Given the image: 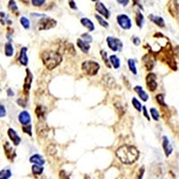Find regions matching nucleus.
I'll return each instance as SVG.
<instances>
[{
	"label": "nucleus",
	"instance_id": "b1692460",
	"mask_svg": "<svg viewBox=\"0 0 179 179\" xmlns=\"http://www.w3.org/2000/svg\"><path fill=\"white\" fill-rule=\"evenodd\" d=\"M43 170H44V168L42 167V166H39V165H33L32 167H31V171H32V173L34 174V175H41L42 174V172H43Z\"/></svg>",
	"mask_w": 179,
	"mask_h": 179
},
{
	"label": "nucleus",
	"instance_id": "f257e3e1",
	"mask_svg": "<svg viewBox=\"0 0 179 179\" xmlns=\"http://www.w3.org/2000/svg\"><path fill=\"white\" fill-rule=\"evenodd\" d=\"M116 157L118 159L124 163V164H132L139 157V151L138 150L133 147V146H129V145H124L118 148L116 151Z\"/></svg>",
	"mask_w": 179,
	"mask_h": 179
},
{
	"label": "nucleus",
	"instance_id": "aec40b11",
	"mask_svg": "<svg viewBox=\"0 0 179 179\" xmlns=\"http://www.w3.org/2000/svg\"><path fill=\"white\" fill-rule=\"evenodd\" d=\"M109 60H110V63L115 69H118L120 67V60L116 55H112L109 57Z\"/></svg>",
	"mask_w": 179,
	"mask_h": 179
},
{
	"label": "nucleus",
	"instance_id": "2f4dec72",
	"mask_svg": "<svg viewBox=\"0 0 179 179\" xmlns=\"http://www.w3.org/2000/svg\"><path fill=\"white\" fill-rule=\"evenodd\" d=\"M46 0H31V4L34 7H41L45 4Z\"/></svg>",
	"mask_w": 179,
	"mask_h": 179
},
{
	"label": "nucleus",
	"instance_id": "4c0bfd02",
	"mask_svg": "<svg viewBox=\"0 0 179 179\" xmlns=\"http://www.w3.org/2000/svg\"><path fill=\"white\" fill-rule=\"evenodd\" d=\"M69 7L73 9V10H76L77 9V7H76V4L75 2L73 1V0H69Z\"/></svg>",
	"mask_w": 179,
	"mask_h": 179
},
{
	"label": "nucleus",
	"instance_id": "37998d69",
	"mask_svg": "<svg viewBox=\"0 0 179 179\" xmlns=\"http://www.w3.org/2000/svg\"><path fill=\"white\" fill-rule=\"evenodd\" d=\"M92 1H94V2H96V1H99V0H92Z\"/></svg>",
	"mask_w": 179,
	"mask_h": 179
},
{
	"label": "nucleus",
	"instance_id": "dca6fc26",
	"mask_svg": "<svg viewBox=\"0 0 179 179\" xmlns=\"http://www.w3.org/2000/svg\"><path fill=\"white\" fill-rule=\"evenodd\" d=\"M150 20L151 22H153L156 25H158L159 27H165V21L162 17L160 16H158V15H151L149 16Z\"/></svg>",
	"mask_w": 179,
	"mask_h": 179
},
{
	"label": "nucleus",
	"instance_id": "20e7f679",
	"mask_svg": "<svg viewBox=\"0 0 179 179\" xmlns=\"http://www.w3.org/2000/svg\"><path fill=\"white\" fill-rule=\"evenodd\" d=\"M38 24H39V30H40V31H42V30H49V29H51V28L56 26L57 21L52 19V18L45 17V18H41Z\"/></svg>",
	"mask_w": 179,
	"mask_h": 179
},
{
	"label": "nucleus",
	"instance_id": "473e14b6",
	"mask_svg": "<svg viewBox=\"0 0 179 179\" xmlns=\"http://www.w3.org/2000/svg\"><path fill=\"white\" fill-rule=\"evenodd\" d=\"M23 132H25L26 133H28L30 136L32 135V133H31V125L30 124H26V125H23Z\"/></svg>",
	"mask_w": 179,
	"mask_h": 179
},
{
	"label": "nucleus",
	"instance_id": "f3484780",
	"mask_svg": "<svg viewBox=\"0 0 179 179\" xmlns=\"http://www.w3.org/2000/svg\"><path fill=\"white\" fill-rule=\"evenodd\" d=\"M30 162L31 163H34L36 165H39V166H42V165L45 164L44 159L39 154H34V155H32L30 158Z\"/></svg>",
	"mask_w": 179,
	"mask_h": 179
},
{
	"label": "nucleus",
	"instance_id": "f03ea898",
	"mask_svg": "<svg viewBox=\"0 0 179 179\" xmlns=\"http://www.w3.org/2000/svg\"><path fill=\"white\" fill-rule=\"evenodd\" d=\"M41 59L43 64L45 65L49 70H52L56 68L62 61V57L60 54L53 51H47L44 52L41 55Z\"/></svg>",
	"mask_w": 179,
	"mask_h": 179
},
{
	"label": "nucleus",
	"instance_id": "c756f323",
	"mask_svg": "<svg viewBox=\"0 0 179 179\" xmlns=\"http://www.w3.org/2000/svg\"><path fill=\"white\" fill-rule=\"evenodd\" d=\"M150 112H151V115L152 118L155 121H159V112H158V110L156 108H151Z\"/></svg>",
	"mask_w": 179,
	"mask_h": 179
},
{
	"label": "nucleus",
	"instance_id": "c9c22d12",
	"mask_svg": "<svg viewBox=\"0 0 179 179\" xmlns=\"http://www.w3.org/2000/svg\"><path fill=\"white\" fill-rule=\"evenodd\" d=\"M0 108H1V112H0V116H1V117L6 116V115H7V111H6V108L4 107V105H1V106H0Z\"/></svg>",
	"mask_w": 179,
	"mask_h": 179
},
{
	"label": "nucleus",
	"instance_id": "a878e982",
	"mask_svg": "<svg viewBox=\"0 0 179 179\" xmlns=\"http://www.w3.org/2000/svg\"><path fill=\"white\" fill-rule=\"evenodd\" d=\"M20 22H21V24L23 25V27L24 29H26V30L30 29V27H31V23H30V21H29V19H28L27 17H24V16L21 17Z\"/></svg>",
	"mask_w": 179,
	"mask_h": 179
},
{
	"label": "nucleus",
	"instance_id": "412c9836",
	"mask_svg": "<svg viewBox=\"0 0 179 179\" xmlns=\"http://www.w3.org/2000/svg\"><path fill=\"white\" fill-rule=\"evenodd\" d=\"M12 175V172L10 169H2L1 172H0V179H8L10 178Z\"/></svg>",
	"mask_w": 179,
	"mask_h": 179
},
{
	"label": "nucleus",
	"instance_id": "f704fd0d",
	"mask_svg": "<svg viewBox=\"0 0 179 179\" xmlns=\"http://www.w3.org/2000/svg\"><path fill=\"white\" fill-rule=\"evenodd\" d=\"M59 178L60 179H69L68 175H66L65 171H64V170L60 171V173H59Z\"/></svg>",
	"mask_w": 179,
	"mask_h": 179
},
{
	"label": "nucleus",
	"instance_id": "393cba45",
	"mask_svg": "<svg viewBox=\"0 0 179 179\" xmlns=\"http://www.w3.org/2000/svg\"><path fill=\"white\" fill-rule=\"evenodd\" d=\"M132 103L133 107L135 108V109H136L137 111H139V112L142 111V109H143V106H142L141 102H140L136 98H132Z\"/></svg>",
	"mask_w": 179,
	"mask_h": 179
},
{
	"label": "nucleus",
	"instance_id": "1a4fd4ad",
	"mask_svg": "<svg viewBox=\"0 0 179 179\" xmlns=\"http://www.w3.org/2000/svg\"><path fill=\"white\" fill-rule=\"evenodd\" d=\"M95 8H96V10H97V12L99 13V14H100L102 16H104L105 18H109V16H110V13H109V11H108V9L104 6V4L103 3H101V2H98L97 4H96V6H95Z\"/></svg>",
	"mask_w": 179,
	"mask_h": 179
},
{
	"label": "nucleus",
	"instance_id": "e433bc0d",
	"mask_svg": "<svg viewBox=\"0 0 179 179\" xmlns=\"http://www.w3.org/2000/svg\"><path fill=\"white\" fill-rule=\"evenodd\" d=\"M116 2L123 7H126L129 4V0H116Z\"/></svg>",
	"mask_w": 179,
	"mask_h": 179
},
{
	"label": "nucleus",
	"instance_id": "6ab92c4d",
	"mask_svg": "<svg viewBox=\"0 0 179 179\" xmlns=\"http://www.w3.org/2000/svg\"><path fill=\"white\" fill-rule=\"evenodd\" d=\"M5 54L7 57H12L14 55V48L10 42H7L5 45Z\"/></svg>",
	"mask_w": 179,
	"mask_h": 179
},
{
	"label": "nucleus",
	"instance_id": "7ed1b4c3",
	"mask_svg": "<svg viewBox=\"0 0 179 179\" xmlns=\"http://www.w3.org/2000/svg\"><path fill=\"white\" fill-rule=\"evenodd\" d=\"M81 68L84 71V73H87L88 75L94 76L98 73V72L100 70V65H99V63H97L95 61L88 60V61H84L81 64Z\"/></svg>",
	"mask_w": 179,
	"mask_h": 179
},
{
	"label": "nucleus",
	"instance_id": "6e6552de",
	"mask_svg": "<svg viewBox=\"0 0 179 179\" xmlns=\"http://www.w3.org/2000/svg\"><path fill=\"white\" fill-rule=\"evenodd\" d=\"M26 76H25V79H24V84H23V90H24V92L26 93H29L30 90H31V82H32V79H33V76H32V73L30 72L29 69L26 70Z\"/></svg>",
	"mask_w": 179,
	"mask_h": 179
},
{
	"label": "nucleus",
	"instance_id": "4be33fe9",
	"mask_svg": "<svg viewBox=\"0 0 179 179\" xmlns=\"http://www.w3.org/2000/svg\"><path fill=\"white\" fill-rule=\"evenodd\" d=\"M128 66L130 71L133 73V74H137V68L135 65V61L133 59H128Z\"/></svg>",
	"mask_w": 179,
	"mask_h": 179
},
{
	"label": "nucleus",
	"instance_id": "5701e85b",
	"mask_svg": "<svg viewBox=\"0 0 179 179\" xmlns=\"http://www.w3.org/2000/svg\"><path fill=\"white\" fill-rule=\"evenodd\" d=\"M136 23H137V26L140 28H142L144 23V17L141 12H137L136 14Z\"/></svg>",
	"mask_w": 179,
	"mask_h": 179
},
{
	"label": "nucleus",
	"instance_id": "a19ab883",
	"mask_svg": "<svg viewBox=\"0 0 179 179\" xmlns=\"http://www.w3.org/2000/svg\"><path fill=\"white\" fill-rule=\"evenodd\" d=\"M143 115H144V116H145L148 120H150L151 118H150V116H149V114H148V112H147V108H146V107H143Z\"/></svg>",
	"mask_w": 179,
	"mask_h": 179
},
{
	"label": "nucleus",
	"instance_id": "c85d7f7f",
	"mask_svg": "<svg viewBox=\"0 0 179 179\" xmlns=\"http://www.w3.org/2000/svg\"><path fill=\"white\" fill-rule=\"evenodd\" d=\"M8 7L13 12H18V7H17L15 0H10L9 4H8Z\"/></svg>",
	"mask_w": 179,
	"mask_h": 179
},
{
	"label": "nucleus",
	"instance_id": "79ce46f5",
	"mask_svg": "<svg viewBox=\"0 0 179 179\" xmlns=\"http://www.w3.org/2000/svg\"><path fill=\"white\" fill-rule=\"evenodd\" d=\"M7 94H8V96H14L15 95V93L13 92V91L11 89H8L7 90Z\"/></svg>",
	"mask_w": 179,
	"mask_h": 179
},
{
	"label": "nucleus",
	"instance_id": "0eeeda50",
	"mask_svg": "<svg viewBox=\"0 0 179 179\" xmlns=\"http://www.w3.org/2000/svg\"><path fill=\"white\" fill-rule=\"evenodd\" d=\"M146 84L150 91H151V92L156 91V89L158 87V83L156 81V74L149 73L146 77Z\"/></svg>",
	"mask_w": 179,
	"mask_h": 179
},
{
	"label": "nucleus",
	"instance_id": "f8f14e48",
	"mask_svg": "<svg viewBox=\"0 0 179 179\" xmlns=\"http://www.w3.org/2000/svg\"><path fill=\"white\" fill-rule=\"evenodd\" d=\"M18 119H19V122L23 124V125H26V124H29L30 122H31V115L29 114L28 111H22L20 114H19V116H18Z\"/></svg>",
	"mask_w": 179,
	"mask_h": 179
},
{
	"label": "nucleus",
	"instance_id": "7c9ffc66",
	"mask_svg": "<svg viewBox=\"0 0 179 179\" xmlns=\"http://www.w3.org/2000/svg\"><path fill=\"white\" fill-rule=\"evenodd\" d=\"M156 100L158 101V103L160 105V106H163V107H167V104L164 100V96L162 94H158L156 96Z\"/></svg>",
	"mask_w": 179,
	"mask_h": 179
},
{
	"label": "nucleus",
	"instance_id": "4468645a",
	"mask_svg": "<svg viewBox=\"0 0 179 179\" xmlns=\"http://www.w3.org/2000/svg\"><path fill=\"white\" fill-rule=\"evenodd\" d=\"M27 48L23 47L22 48L21 51H20V57H19V61L23 65H28V56H27Z\"/></svg>",
	"mask_w": 179,
	"mask_h": 179
},
{
	"label": "nucleus",
	"instance_id": "2eb2a0df",
	"mask_svg": "<svg viewBox=\"0 0 179 179\" xmlns=\"http://www.w3.org/2000/svg\"><path fill=\"white\" fill-rule=\"evenodd\" d=\"M77 46L79 47V49L82 52H84L86 54L89 52V49H90V48H91V47H90L89 42H87V41H85L83 39H77Z\"/></svg>",
	"mask_w": 179,
	"mask_h": 179
},
{
	"label": "nucleus",
	"instance_id": "58836bf2",
	"mask_svg": "<svg viewBox=\"0 0 179 179\" xmlns=\"http://www.w3.org/2000/svg\"><path fill=\"white\" fill-rule=\"evenodd\" d=\"M144 174V167H142L141 169H140V172L138 174V176H137V179H142L143 178V175Z\"/></svg>",
	"mask_w": 179,
	"mask_h": 179
},
{
	"label": "nucleus",
	"instance_id": "9b49d317",
	"mask_svg": "<svg viewBox=\"0 0 179 179\" xmlns=\"http://www.w3.org/2000/svg\"><path fill=\"white\" fill-rule=\"evenodd\" d=\"M7 134L9 138L11 139V141L13 142V143L15 145V146H18L21 143V138L20 136L17 134V132L13 129V128H9L8 131H7Z\"/></svg>",
	"mask_w": 179,
	"mask_h": 179
},
{
	"label": "nucleus",
	"instance_id": "9d476101",
	"mask_svg": "<svg viewBox=\"0 0 179 179\" xmlns=\"http://www.w3.org/2000/svg\"><path fill=\"white\" fill-rule=\"evenodd\" d=\"M162 139H163V140H162V147H163V150H164V151H165L166 156L168 157V156L172 153V151H173L172 145H171V143H170V142H169V140H168V138H167V136H163Z\"/></svg>",
	"mask_w": 179,
	"mask_h": 179
},
{
	"label": "nucleus",
	"instance_id": "a211bd4d",
	"mask_svg": "<svg viewBox=\"0 0 179 179\" xmlns=\"http://www.w3.org/2000/svg\"><path fill=\"white\" fill-rule=\"evenodd\" d=\"M81 23L84 27H86L90 31H94V29H95L93 23H92L91 20H90V19L86 18V17L81 19Z\"/></svg>",
	"mask_w": 179,
	"mask_h": 179
},
{
	"label": "nucleus",
	"instance_id": "ea45409f",
	"mask_svg": "<svg viewBox=\"0 0 179 179\" xmlns=\"http://www.w3.org/2000/svg\"><path fill=\"white\" fill-rule=\"evenodd\" d=\"M132 42L134 43V45H136V46H138V45L140 44V42H141L140 39L137 38V37H132Z\"/></svg>",
	"mask_w": 179,
	"mask_h": 179
},
{
	"label": "nucleus",
	"instance_id": "ddd939ff",
	"mask_svg": "<svg viewBox=\"0 0 179 179\" xmlns=\"http://www.w3.org/2000/svg\"><path fill=\"white\" fill-rule=\"evenodd\" d=\"M133 90H134V92H135L138 94V96L142 99V100L147 101L149 100V95L145 92V91L143 89L142 86H139V85L135 86V87L133 88Z\"/></svg>",
	"mask_w": 179,
	"mask_h": 179
},
{
	"label": "nucleus",
	"instance_id": "39448f33",
	"mask_svg": "<svg viewBox=\"0 0 179 179\" xmlns=\"http://www.w3.org/2000/svg\"><path fill=\"white\" fill-rule=\"evenodd\" d=\"M107 42L109 49L113 51H121L123 49V43L119 39L114 37H108Z\"/></svg>",
	"mask_w": 179,
	"mask_h": 179
},
{
	"label": "nucleus",
	"instance_id": "72a5a7b5",
	"mask_svg": "<svg viewBox=\"0 0 179 179\" xmlns=\"http://www.w3.org/2000/svg\"><path fill=\"white\" fill-rule=\"evenodd\" d=\"M81 38H82L83 40H85V41H87V42H92V36L90 35V34H88V33H84V34H82V35H81Z\"/></svg>",
	"mask_w": 179,
	"mask_h": 179
},
{
	"label": "nucleus",
	"instance_id": "cd10ccee",
	"mask_svg": "<svg viewBox=\"0 0 179 179\" xmlns=\"http://www.w3.org/2000/svg\"><path fill=\"white\" fill-rule=\"evenodd\" d=\"M95 17H96V19L98 20V22L100 23V24L102 27H105V28H108V23L107 21H105L104 18H102L100 15H95Z\"/></svg>",
	"mask_w": 179,
	"mask_h": 179
},
{
	"label": "nucleus",
	"instance_id": "423d86ee",
	"mask_svg": "<svg viewBox=\"0 0 179 179\" xmlns=\"http://www.w3.org/2000/svg\"><path fill=\"white\" fill-rule=\"evenodd\" d=\"M116 21H117L119 26L124 30H129L132 27L131 19L126 15H117Z\"/></svg>",
	"mask_w": 179,
	"mask_h": 179
},
{
	"label": "nucleus",
	"instance_id": "bb28decb",
	"mask_svg": "<svg viewBox=\"0 0 179 179\" xmlns=\"http://www.w3.org/2000/svg\"><path fill=\"white\" fill-rule=\"evenodd\" d=\"M100 53H101V57H102V59L105 61V64H106V65L108 67V68H111V63H110V60L108 58V55H107V52L106 51H104V50H101L100 51Z\"/></svg>",
	"mask_w": 179,
	"mask_h": 179
}]
</instances>
